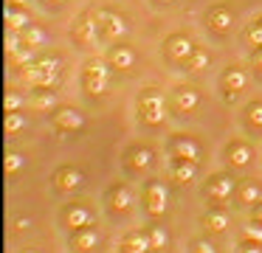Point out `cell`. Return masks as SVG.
Here are the masks:
<instances>
[{"instance_id": "6da1fadb", "label": "cell", "mask_w": 262, "mask_h": 253, "mask_svg": "<svg viewBox=\"0 0 262 253\" xmlns=\"http://www.w3.org/2000/svg\"><path fill=\"white\" fill-rule=\"evenodd\" d=\"M138 112H141V121L147 127H161L166 121V104L164 96H161L158 87H147L138 96Z\"/></svg>"}, {"instance_id": "7a4b0ae2", "label": "cell", "mask_w": 262, "mask_h": 253, "mask_svg": "<svg viewBox=\"0 0 262 253\" xmlns=\"http://www.w3.org/2000/svg\"><path fill=\"white\" fill-rule=\"evenodd\" d=\"M96 22H99V31H102L107 39H113V42H119V39L124 37L127 31H130V22H127V17L119 14V11H110V9L96 11Z\"/></svg>"}, {"instance_id": "3957f363", "label": "cell", "mask_w": 262, "mask_h": 253, "mask_svg": "<svg viewBox=\"0 0 262 253\" xmlns=\"http://www.w3.org/2000/svg\"><path fill=\"white\" fill-rule=\"evenodd\" d=\"M164 51H166V56H169V59L183 62V65H186V62L192 59V54L198 51V45H194V39L189 37V34L175 31V34H169V37H166Z\"/></svg>"}, {"instance_id": "277c9868", "label": "cell", "mask_w": 262, "mask_h": 253, "mask_svg": "<svg viewBox=\"0 0 262 253\" xmlns=\"http://www.w3.org/2000/svg\"><path fill=\"white\" fill-rule=\"evenodd\" d=\"M220 87L226 93V101H234L245 87H248V71L243 65H228L220 76Z\"/></svg>"}, {"instance_id": "5b68a950", "label": "cell", "mask_w": 262, "mask_h": 253, "mask_svg": "<svg viewBox=\"0 0 262 253\" xmlns=\"http://www.w3.org/2000/svg\"><path fill=\"white\" fill-rule=\"evenodd\" d=\"M96 28H99L96 17H93L91 11H82V14L76 17L74 28H71V37H74V42L79 45V48H88V45L96 42Z\"/></svg>"}, {"instance_id": "8992f818", "label": "cell", "mask_w": 262, "mask_h": 253, "mask_svg": "<svg viewBox=\"0 0 262 253\" xmlns=\"http://www.w3.org/2000/svg\"><path fill=\"white\" fill-rule=\"evenodd\" d=\"M234 22V9L228 3H214L206 9V26L214 34H228Z\"/></svg>"}, {"instance_id": "52a82bcc", "label": "cell", "mask_w": 262, "mask_h": 253, "mask_svg": "<svg viewBox=\"0 0 262 253\" xmlns=\"http://www.w3.org/2000/svg\"><path fill=\"white\" fill-rule=\"evenodd\" d=\"M51 121L59 132H79L85 127V112L76 107H59V110H54Z\"/></svg>"}, {"instance_id": "ba28073f", "label": "cell", "mask_w": 262, "mask_h": 253, "mask_svg": "<svg viewBox=\"0 0 262 253\" xmlns=\"http://www.w3.org/2000/svg\"><path fill=\"white\" fill-rule=\"evenodd\" d=\"M166 208H169V189L164 186V180H149L147 183V211L152 217H161Z\"/></svg>"}, {"instance_id": "9c48e42d", "label": "cell", "mask_w": 262, "mask_h": 253, "mask_svg": "<svg viewBox=\"0 0 262 253\" xmlns=\"http://www.w3.org/2000/svg\"><path fill=\"white\" fill-rule=\"evenodd\" d=\"M172 104L181 112H194L203 104V93H200V87H194V84H178L175 93H172Z\"/></svg>"}, {"instance_id": "30bf717a", "label": "cell", "mask_w": 262, "mask_h": 253, "mask_svg": "<svg viewBox=\"0 0 262 253\" xmlns=\"http://www.w3.org/2000/svg\"><path fill=\"white\" fill-rule=\"evenodd\" d=\"M107 62H110L113 71H130V67H136L138 54H136L133 45L116 42V45H110V51H107Z\"/></svg>"}, {"instance_id": "8fae6325", "label": "cell", "mask_w": 262, "mask_h": 253, "mask_svg": "<svg viewBox=\"0 0 262 253\" xmlns=\"http://www.w3.org/2000/svg\"><path fill=\"white\" fill-rule=\"evenodd\" d=\"M65 222L74 231H82V228H91V225L96 222V214H93V208L85 205V202H74V205L65 208Z\"/></svg>"}, {"instance_id": "7c38bea8", "label": "cell", "mask_w": 262, "mask_h": 253, "mask_svg": "<svg viewBox=\"0 0 262 253\" xmlns=\"http://www.w3.org/2000/svg\"><path fill=\"white\" fill-rule=\"evenodd\" d=\"M172 155L181 157V160H200V144L192 135H175L172 138Z\"/></svg>"}, {"instance_id": "4fadbf2b", "label": "cell", "mask_w": 262, "mask_h": 253, "mask_svg": "<svg viewBox=\"0 0 262 253\" xmlns=\"http://www.w3.org/2000/svg\"><path fill=\"white\" fill-rule=\"evenodd\" d=\"M234 186H237V180L231 177V174H214V177L209 180V189H206V194L214 197V200H228L234 191Z\"/></svg>"}, {"instance_id": "5bb4252c", "label": "cell", "mask_w": 262, "mask_h": 253, "mask_svg": "<svg viewBox=\"0 0 262 253\" xmlns=\"http://www.w3.org/2000/svg\"><path fill=\"white\" fill-rule=\"evenodd\" d=\"M107 202H110V208H113V211H119V214L130 211V205H133L130 186H127V183H116L113 189H110V194H107Z\"/></svg>"}, {"instance_id": "9a60e30c", "label": "cell", "mask_w": 262, "mask_h": 253, "mask_svg": "<svg viewBox=\"0 0 262 253\" xmlns=\"http://www.w3.org/2000/svg\"><path fill=\"white\" fill-rule=\"evenodd\" d=\"M226 157L231 166H248L251 160H254V149H251L245 141H231V144L226 146Z\"/></svg>"}, {"instance_id": "2e32d148", "label": "cell", "mask_w": 262, "mask_h": 253, "mask_svg": "<svg viewBox=\"0 0 262 253\" xmlns=\"http://www.w3.org/2000/svg\"><path fill=\"white\" fill-rule=\"evenodd\" d=\"M54 180H57V186L62 191H74V189H79V186L85 183V174H82L79 169H74V166H62Z\"/></svg>"}, {"instance_id": "e0dca14e", "label": "cell", "mask_w": 262, "mask_h": 253, "mask_svg": "<svg viewBox=\"0 0 262 253\" xmlns=\"http://www.w3.org/2000/svg\"><path fill=\"white\" fill-rule=\"evenodd\" d=\"M172 180H178V183H192L194 177H198V163L194 160H181V157H175L172 160Z\"/></svg>"}, {"instance_id": "ac0fdd59", "label": "cell", "mask_w": 262, "mask_h": 253, "mask_svg": "<svg viewBox=\"0 0 262 253\" xmlns=\"http://www.w3.org/2000/svg\"><path fill=\"white\" fill-rule=\"evenodd\" d=\"M6 22H9V28H12V31H26V28L31 26L29 11L20 9V6H12V3L6 6Z\"/></svg>"}, {"instance_id": "d6986e66", "label": "cell", "mask_w": 262, "mask_h": 253, "mask_svg": "<svg viewBox=\"0 0 262 253\" xmlns=\"http://www.w3.org/2000/svg\"><path fill=\"white\" fill-rule=\"evenodd\" d=\"M74 247L76 250H93L99 245V231L96 228H82V231H74Z\"/></svg>"}, {"instance_id": "ffe728a7", "label": "cell", "mask_w": 262, "mask_h": 253, "mask_svg": "<svg viewBox=\"0 0 262 253\" xmlns=\"http://www.w3.org/2000/svg\"><path fill=\"white\" fill-rule=\"evenodd\" d=\"M130 163H133L136 172H147V169L155 163V152L149 149V146H136V149H133V160Z\"/></svg>"}, {"instance_id": "44dd1931", "label": "cell", "mask_w": 262, "mask_h": 253, "mask_svg": "<svg viewBox=\"0 0 262 253\" xmlns=\"http://www.w3.org/2000/svg\"><path fill=\"white\" fill-rule=\"evenodd\" d=\"M239 200H243V205H256V202H262V186L256 183V180H245V183L239 186Z\"/></svg>"}, {"instance_id": "7402d4cb", "label": "cell", "mask_w": 262, "mask_h": 253, "mask_svg": "<svg viewBox=\"0 0 262 253\" xmlns=\"http://www.w3.org/2000/svg\"><path fill=\"white\" fill-rule=\"evenodd\" d=\"M107 84H110V79H107V76H96V73H82V87H85L88 93H93V96L107 93Z\"/></svg>"}, {"instance_id": "603a6c76", "label": "cell", "mask_w": 262, "mask_h": 253, "mask_svg": "<svg viewBox=\"0 0 262 253\" xmlns=\"http://www.w3.org/2000/svg\"><path fill=\"white\" fill-rule=\"evenodd\" d=\"M203 225H206V231H211V234H223V231L228 228V214L226 211H209L203 217Z\"/></svg>"}, {"instance_id": "cb8c5ba5", "label": "cell", "mask_w": 262, "mask_h": 253, "mask_svg": "<svg viewBox=\"0 0 262 253\" xmlns=\"http://www.w3.org/2000/svg\"><path fill=\"white\" fill-rule=\"evenodd\" d=\"M245 124L254 129H262V99H254L245 104Z\"/></svg>"}, {"instance_id": "d4e9b609", "label": "cell", "mask_w": 262, "mask_h": 253, "mask_svg": "<svg viewBox=\"0 0 262 253\" xmlns=\"http://www.w3.org/2000/svg\"><path fill=\"white\" fill-rule=\"evenodd\" d=\"M124 250H152V239H149V234H130L124 239Z\"/></svg>"}, {"instance_id": "484cf974", "label": "cell", "mask_w": 262, "mask_h": 253, "mask_svg": "<svg viewBox=\"0 0 262 253\" xmlns=\"http://www.w3.org/2000/svg\"><path fill=\"white\" fill-rule=\"evenodd\" d=\"M31 104L40 107V110H51V107L57 104V93H54V90H48V87H37V93H34V99H31Z\"/></svg>"}, {"instance_id": "4316f807", "label": "cell", "mask_w": 262, "mask_h": 253, "mask_svg": "<svg viewBox=\"0 0 262 253\" xmlns=\"http://www.w3.org/2000/svg\"><path fill=\"white\" fill-rule=\"evenodd\" d=\"M29 127V118L23 112H6V135H17Z\"/></svg>"}, {"instance_id": "83f0119b", "label": "cell", "mask_w": 262, "mask_h": 253, "mask_svg": "<svg viewBox=\"0 0 262 253\" xmlns=\"http://www.w3.org/2000/svg\"><path fill=\"white\" fill-rule=\"evenodd\" d=\"M37 65L42 67V71L48 73V76H57L59 79V71H62V59H59L57 54H48V56H40V59H37Z\"/></svg>"}, {"instance_id": "f1b7e54d", "label": "cell", "mask_w": 262, "mask_h": 253, "mask_svg": "<svg viewBox=\"0 0 262 253\" xmlns=\"http://www.w3.org/2000/svg\"><path fill=\"white\" fill-rule=\"evenodd\" d=\"M209 62H211L209 51L198 48V51H194V54H192V59L186 62V71H203V67H209Z\"/></svg>"}, {"instance_id": "f546056e", "label": "cell", "mask_w": 262, "mask_h": 253, "mask_svg": "<svg viewBox=\"0 0 262 253\" xmlns=\"http://www.w3.org/2000/svg\"><path fill=\"white\" fill-rule=\"evenodd\" d=\"M23 45H26L23 31H12V28H9V31H6V54H9V56H14L20 48H23Z\"/></svg>"}, {"instance_id": "4dcf8cb0", "label": "cell", "mask_w": 262, "mask_h": 253, "mask_svg": "<svg viewBox=\"0 0 262 253\" xmlns=\"http://www.w3.org/2000/svg\"><path fill=\"white\" fill-rule=\"evenodd\" d=\"M149 239H152V250H164V247L169 245V234H166L161 225H152V228H149Z\"/></svg>"}, {"instance_id": "1f68e13d", "label": "cell", "mask_w": 262, "mask_h": 253, "mask_svg": "<svg viewBox=\"0 0 262 253\" xmlns=\"http://www.w3.org/2000/svg\"><path fill=\"white\" fill-rule=\"evenodd\" d=\"M23 104H26V99L17 93V90H9L6 99H3V110H6V112H20V110H23Z\"/></svg>"}, {"instance_id": "d6a6232c", "label": "cell", "mask_w": 262, "mask_h": 253, "mask_svg": "<svg viewBox=\"0 0 262 253\" xmlns=\"http://www.w3.org/2000/svg\"><path fill=\"white\" fill-rule=\"evenodd\" d=\"M23 39H26V45H31V48H37V45H46V34H42V28H37V26H29L23 31Z\"/></svg>"}, {"instance_id": "836d02e7", "label": "cell", "mask_w": 262, "mask_h": 253, "mask_svg": "<svg viewBox=\"0 0 262 253\" xmlns=\"http://www.w3.org/2000/svg\"><path fill=\"white\" fill-rule=\"evenodd\" d=\"M3 166H6V174H17L20 169L26 166V157L20 155V152H9V155H6V163H3Z\"/></svg>"}, {"instance_id": "e575fe53", "label": "cell", "mask_w": 262, "mask_h": 253, "mask_svg": "<svg viewBox=\"0 0 262 253\" xmlns=\"http://www.w3.org/2000/svg\"><path fill=\"white\" fill-rule=\"evenodd\" d=\"M245 39H248V45H254V48H262V26L259 22H248V28H245Z\"/></svg>"}, {"instance_id": "d590c367", "label": "cell", "mask_w": 262, "mask_h": 253, "mask_svg": "<svg viewBox=\"0 0 262 253\" xmlns=\"http://www.w3.org/2000/svg\"><path fill=\"white\" fill-rule=\"evenodd\" d=\"M243 239H248V242H262V222L251 219V222L243 228Z\"/></svg>"}, {"instance_id": "8d00e7d4", "label": "cell", "mask_w": 262, "mask_h": 253, "mask_svg": "<svg viewBox=\"0 0 262 253\" xmlns=\"http://www.w3.org/2000/svg\"><path fill=\"white\" fill-rule=\"evenodd\" d=\"M194 253H217V247L209 239H200V242H194Z\"/></svg>"}, {"instance_id": "74e56055", "label": "cell", "mask_w": 262, "mask_h": 253, "mask_svg": "<svg viewBox=\"0 0 262 253\" xmlns=\"http://www.w3.org/2000/svg\"><path fill=\"white\" fill-rule=\"evenodd\" d=\"M239 253H262V242H243V247H239Z\"/></svg>"}, {"instance_id": "f35d334b", "label": "cell", "mask_w": 262, "mask_h": 253, "mask_svg": "<svg viewBox=\"0 0 262 253\" xmlns=\"http://www.w3.org/2000/svg\"><path fill=\"white\" fill-rule=\"evenodd\" d=\"M254 65L262 71V48H256V51H254Z\"/></svg>"}, {"instance_id": "ab89813d", "label": "cell", "mask_w": 262, "mask_h": 253, "mask_svg": "<svg viewBox=\"0 0 262 253\" xmlns=\"http://www.w3.org/2000/svg\"><path fill=\"white\" fill-rule=\"evenodd\" d=\"M254 219H256V222H262V202H256V205H254Z\"/></svg>"}, {"instance_id": "60d3db41", "label": "cell", "mask_w": 262, "mask_h": 253, "mask_svg": "<svg viewBox=\"0 0 262 253\" xmlns=\"http://www.w3.org/2000/svg\"><path fill=\"white\" fill-rule=\"evenodd\" d=\"M29 225H31V219H26V217H20V219H17V228H20V231H26Z\"/></svg>"}, {"instance_id": "b9f144b4", "label": "cell", "mask_w": 262, "mask_h": 253, "mask_svg": "<svg viewBox=\"0 0 262 253\" xmlns=\"http://www.w3.org/2000/svg\"><path fill=\"white\" fill-rule=\"evenodd\" d=\"M9 3H12V6H20V9H26V6L31 3V0H9Z\"/></svg>"}, {"instance_id": "7bdbcfd3", "label": "cell", "mask_w": 262, "mask_h": 253, "mask_svg": "<svg viewBox=\"0 0 262 253\" xmlns=\"http://www.w3.org/2000/svg\"><path fill=\"white\" fill-rule=\"evenodd\" d=\"M256 22H259V26H262V17H256Z\"/></svg>"}, {"instance_id": "ee69618b", "label": "cell", "mask_w": 262, "mask_h": 253, "mask_svg": "<svg viewBox=\"0 0 262 253\" xmlns=\"http://www.w3.org/2000/svg\"><path fill=\"white\" fill-rule=\"evenodd\" d=\"M54 3H62V0H54Z\"/></svg>"}, {"instance_id": "f6af8a7d", "label": "cell", "mask_w": 262, "mask_h": 253, "mask_svg": "<svg viewBox=\"0 0 262 253\" xmlns=\"http://www.w3.org/2000/svg\"><path fill=\"white\" fill-rule=\"evenodd\" d=\"M29 253H37V250H29Z\"/></svg>"}]
</instances>
